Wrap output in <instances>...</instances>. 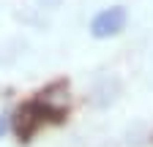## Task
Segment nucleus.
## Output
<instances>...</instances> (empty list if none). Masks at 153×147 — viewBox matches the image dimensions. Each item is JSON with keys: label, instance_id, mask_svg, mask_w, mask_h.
Masks as SVG:
<instances>
[{"label": "nucleus", "instance_id": "nucleus-1", "mask_svg": "<svg viewBox=\"0 0 153 147\" xmlns=\"http://www.w3.org/2000/svg\"><path fill=\"white\" fill-rule=\"evenodd\" d=\"M126 22H128V11L126 6H109V8H101L99 14L90 19V35L99 41H107V38H115L126 30Z\"/></svg>", "mask_w": 153, "mask_h": 147}, {"label": "nucleus", "instance_id": "nucleus-2", "mask_svg": "<svg viewBox=\"0 0 153 147\" xmlns=\"http://www.w3.org/2000/svg\"><path fill=\"white\" fill-rule=\"evenodd\" d=\"M6 131H8V120H6V117H3V120H0V136H3V134H6Z\"/></svg>", "mask_w": 153, "mask_h": 147}]
</instances>
